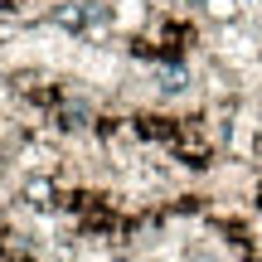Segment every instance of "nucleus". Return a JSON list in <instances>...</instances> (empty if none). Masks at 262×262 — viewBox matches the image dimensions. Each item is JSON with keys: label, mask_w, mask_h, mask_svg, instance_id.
Instances as JSON below:
<instances>
[{"label": "nucleus", "mask_w": 262, "mask_h": 262, "mask_svg": "<svg viewBox=\"0 0 262 262\" xmlns=\"http://www.w3.org/2000/svg\"><path fill=\"white\" fill-rule=\"evenodd\" d=\"M68 185L58 170H29L25 180H19V204L34 209V214H58V204H63Z\"/></svg>", "instance_id": "f257e3e1"}, {"label": "nucleus", "mask_w": 262, "mask_h": 262, "mask_svg": "<svg viewBox=\"0 0 262 262\" xmlns=\"http://www.w3.org/2000/svg\"><path fill=\"white\" fill-rule=\"evenodd\" d=\"M199 19H209L214 29H233V25H243V0H209Z\"/></svg>", "instance_id": "f03ea898"}]
</instances>
